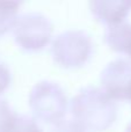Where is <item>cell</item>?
<instances>
[{
  "instance_id": "obj_1",
  "label": "cell",
  "mask_w": 131,
  "mask_h": 132,
  "mask_svg": "<svg viewBox=\"0 0 131 132\" xmlns=\"http://www.w3.org/2000/svg\"><path fill=\"white\" fill-rule=\"evenodd\" d=\"M70 111L74 121L94 132L107 130L117 117L114 100L102 88L93 86L80 89L72 97Z\"/></svg>"
},
{
  "instance_id": "obj_2",
  "label": "cell",
  "mask_w": 131,
  "mask_h": 132,
  "mask_svg": "<svg viewBox=\"0 0 131 132\" xmlns=\"http://www.w3.org/2000/svg\"><path fill=\"white\" fill-rule=\"evenodd\" d=\"M28 103L36 118L45 123H56L66 114L67 97L57 82L42 80L31 88Z\"/></svg>"
},
{
  "instance_id": "obj_3",
  "label": "cell",
  "mask_w": 131,
  "mask_h": 132,
  "mask_svg": "<svg viewBox=\"0 0 131 132\" xmlns=\"http://www.w3.org/2000/svg\"><path fill=\"white\" fill-rule=\"evenodd\" d=\"M93 42L84 30H66L55 37L51 43V55L57 64L72 68L85 65L91 58Z\"/></svg>"
},
{
  "instance_id": "obj_4",
  "label": "cell",
  "mask_w": 131,
  "mask_h": 132,
  "mask_svg": "<svg viewBox=\"0 0 131 132\" xmlns=\"http://www.w3.org/2000/svg\"><path fill=\"white\" fill-rule=\"evenodd\" d=\"M52 31L51 21L39 12L21 14L13 27L15 42L26 51L42 50L50 42Z\"/></svg>"
},
{
  "instance_id": "obj_5",
  "label": "cell",
  "mask_w": 131,
  "mask_h": 132,
  "mask_svg": "<svg viewBox=\"0 0 131 132\" xmlns=\"http://www.w3.org/2000/svg\"><path fill=\"white\" fill-rule=\"evenodd\" d=\"M102 89L113 100L131 98V62L123 58L110 62L100 75Z\"/></svg>"
},
{
  "instance_id": "obj_6",
  "label": "cell",
  "mask_w": 131,
  "mask_h": 132,
  "mask_svg": "<svg viewBox=\"0 0 131 132\" xmlns=\"http://www.w3.org/2000/svg\"><path fill=\"white\" fill-rule=\"evenodd\" d=\"M91 12L97 21L114 26L124 22L131 11V1H91Z\"/></svg>"
},
{
  "instance_id": "obj_7",
  "label": "cell",
  "mask_w": 131,
  "mask_h": 132,
  "mask_svg": "<svg viewBox=\"0 0 131 132\" xmlns=\"http://www.w3.org/2000/svg\"><path fill=\"white\" fill-rule=\"evenodd\" d=\"M104 39L113 50L129 55L131 51V23L121 22L108 26L104 32Z\"/></svg>"
},
{
  "instance_id": "obj_8",
  "label": "cell",
  "mask_w": 131,
  "mask_h": 132,
  "mask_svg": "<svg viewBox=\"0 0 131 132\" xmlns=\"http://www.w3.org/2000/svg\"><path fill=\"white\" fill-rule=\"evenodd\" d=\"M2 132H43L37 121L23 114H14Z\"/></svg>"
},
{
  "instance_id": "obj_9",
  "label": "cell",
  "mask_w": 131,
  "mask_h": 132,
  "mask_svg": "<svg viewBox=\"0 0 131 132\" xmlns=\"http://www.w3.org/2000/svg\"><path fill=\"white\" fill-rule=\"evenodd\" d=\"M21 2L0 1V36L14 27Z\"/></svg>"
},
{
  "instance_id": "obj_10",
  "label": "cell",
  "mask_w": 131,
  "mask_h": 132,
  "mask_svg": "<svg viewBox=\"0 0 131 132\" xmlns=\"http://www.w3.org/2000/svg\"><path fill=\"white\" fill-rule=\"evenodd\" d=\"M48 132H86V129L74 119H60L53 123Z\"/></svg>"
},
{
  "instance_id": "obj_11",
  "label": "cell",
  "mask_w": 131,
  "mask_h": 132,
  "mask_svg": "<svg viewBox=\"0 0 131 132\" xmlns=\"http://www.w3.org/2000/svg\"><path fill=\"white\" fill-rule=\"evenodd\" d=\"M14 114L15 112L9 107L8 102L4 98H0V132H2V130L5 129V126L7 125V123L13 117Z\"/></svg>"
},
{
  "instance_id": "obj_12",
  "label": "cell",
  "mask_w": 131,
  "mask_h": 132,
  "mask_svg": "<svg viewBox=\"0 0 131 132\" xmlns=\"http://www.w3.org/2000/svg\"><path fill=\"white\" fill-rule=\"evenodd\" d=\"M12 80V74L8 66L5 63L0 62V94L9 86Z\"/></svg>"
},
{
  "instance_id": "obj_13",
  "label": "cell",
  "mask_w": 131,
  "mask_h": 132,
  "mask_svg": "<svg viewBox=\"0 0 131 132\" xmlns=\"http://www.w3.org/2000/svg\"><path fill=\"white\" fill-rule=\"evenodd\" d=\"M125 132H131V122L129 124H128V126H127V130H125Z\"/></svg>"
},
{
  "instance_id": "obj_14",
  "label": "cell",
  "mask_w": 131,
  "mask_h": 132,
  "mask_svg": "<svg viewBox=\"0 0 131 132\" xmlns=\"http://www.w3.org/2000/svg\"><path fill=\"white\" fill-rule=\"evenodd\" d=\"M129 56H130V57H131V52H130V53H129Z\"/></svg>"
},
{
  "instance_id": "obj_15",
  "label": "cell",
  "mask_w": 131,
  "mask_h": 132,
  "mask_svg": "<svg viewBox=\"0 0 131 132\" xmlns=\"http://www.w3.org/2000/svg\"><path fill=\"white\" fill-rule=\"evenodd\" d=\"M130 102H131V98H130Z\"/></svg>"
}]
</instances>
